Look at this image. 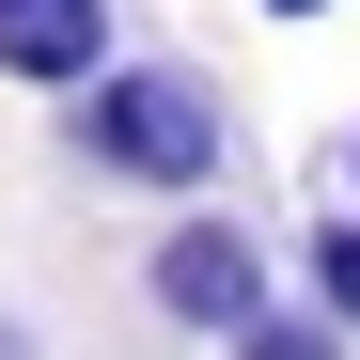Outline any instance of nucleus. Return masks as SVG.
Wrapping results in <instances>:
<instances>
[{
    "instance_id": "nucleus-1",
    "label": "nucleus",
    "mask_w": 360,
    "mask_h": 360,
    "mask_svg": "<svg viewBox=\"0 0 360 360\" xmlns=\"http://www.w3.org/2000/svg\"><path fill=\"white\" fill-rule=\"evenodd\" d=\"M63 141L94 188H141V204H219V157H235V110L204 63H172V47H126L110 79L63 94Z\"/></svg>"
},
{
    "instance_id": "nucleus-2",
    "label": "nucleus",
    "mask_w": 360,
    "mask_h": 360,
    "mask_svg": "<svg viewBox=\"0 0 360 360\" xmlns=\"http://www.w3.org/2000/svg\"><path fill=\"white\" fill-rule=\"evenodd\" d=\"M141 297L172 329H204V345H235L251 314H282V266H266V235L235 219V204H157V251H141Z\"/></svg>"
},
{
    "instance_id": "nucleus-3",
    "label": "nucleus",
    "mask_w": 360,
    "mask_h": 360,
    "mask_svg": "<svg viewBox=\"0 0 360 360\" xmlns=\"http://www.w3.org/2000/svg\"><path fill=\"white\" fill-rule=\"evenodd\" d=\"M126 63V0H0V79L16 94H79Z\"/></svg>"
},
{
    "instance_id": "nucleus-4",
    "label": "nucleus",
    "mask_w": 360,
    "mask_h": 360,
    "mask_svg": "<svg viewBox=\"0 0 360 360\" xmlns=\"http://www.w3.org/2000/svg\"><path fill=\"white\" fill-rule=\"evenodd\" d=\"M297 297L360 345V204H314V235H297Z\"/></svg>"
},
{
    "instance_id": "nucleus-5",
    "label": "nucleus",
    "mask_w": 360,
    "mask_h": 360,
    "mask_svg": "<svg viewBox=\"0 0 360 360\" xmlns=\"http://www.w3.org/2000/svg\"><path fill=\"white\" fill-rule=\"evenodd\" d=\"M219 360H360V345H345V329L314 314V297H282V314H251V329H235Z\"/></svg>"
},
{
    "instance_id": "nucleus-6",
    "label": "nucleus",
    "mask_w": 360,
    "mask_h": 360,
    "mask_svg": "<svg viewBox=\"0 0 360 360\" xmlns=\"http://www.w3.org/2000/svg\"><path fill=\"white\" fill-rule=\"evenodd\" d=\"M0 360H47V345H32V329H16V314H0Z\"/></svg>"
},
{
    "instance_id": "nucleus-7",
    "label": "nucleus",
    "mask_w": 360,
    "mask_h": 360,
    "mask_svg": "<svg viewBox=\"0 0 360 360\" xmlns=\"http://www.w3.org/2000/svg\"><path fill=\"white\" fill-rule=\"evenodd\" d=\"M345 204H360V126H345Z\"/></svg>"
},
{
    "instance_id": "nucleus-8",
    "label": "nucleus",
    "mask_w": 360,
    "mask_h": 360,
    "mask_svg": "<svg viewBox=\"0 0 360 360\" xmlns=\"http://www.w3.org/2000/svg\"><path fill=\"white\" fill-rule=\"evenodd\" d=\"M266 16H329V0H266Z\"/></svg>"
}]
</instances>
